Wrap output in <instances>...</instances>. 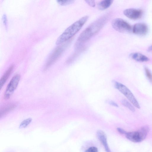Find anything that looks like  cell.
Listing matches in <instances>:
<instances>
[{
  "label": "cell",
  "instance_id": "8992f818",
  "mask_svg": "<svg viewBox=\"0 0 152 152\" xmlns=\"http://www.w3.org/2000/svg\"><path fill=\"white\" fill-rule=\"evenodd\" d=\"M20 78L19 74L14 76L7 86L5 91L4 97L5 99H9L16 88Z\"/></svg>",
  "mask_w": 152,
  "mask_h": 152
},
{
  "label": "cell",
  "instance_id": "44dd1931",
  "mask_svg": "<svg viewBox=\"0 0 152 152\" xmlns=\"http://www.w3.org/2000/svg\"><path fill=\"white\" fill-rule=\"evenodd\" d=\"M86 3L90 6L94 7L96 5V3L94 0H86Z\"/></svg>",
  "mask_w": 152,
  "mask_h": 152
},
{
  "label": "cell",
  "instance_id": "277c9868",
  "mask_svg": "<svg viewBox=\"0 0 152 152\" xmlns=\"http://www.w3.org/2000/svg\"><path fill=\"white\" fill-rule=\"evenodd\" d=\"M113 83L115 88L124 95L134 106L137 108H140L139 103L129 88L124 84L115 81Z\"/></svg>",
  "mask_w": 152,
  "mask_h": 152
},
{
  "label": "cell",
  "instance_id": "603a6c76",
  "mask_svg": "<svg viewBox=\"0 0 152 152\" xmlns=\"http://www.w3.org/2000/svg\"><path fill=\"white\" fill-rule=\"evenodd\" d=\"M107 102L109 104L111 105L116 107H118V105L117 104V103H115V102H114L113 101H107Z\"/></svg>",
  "mask_w": 152,
  "mask_h": 152
},
{
  "label": "cell",
  "instance_id": "30bf717a",
  "mask_svg": "<svg viewBox=\"0 0 152 152\" xmlns=\"http://www.w3.org/2000/svg\"><path fill=\"white\" fill-rule=\"evenodd\" d=\"M96 134L98 139L104 146L105 151L106 152H112L109 147L106 135L104 132L99 130L97 132Z\"/></svg>",
  "mask_w": 152,
  "mask_h": 152
},
{
  "label": "cell",
  "instance_id": "9c48e42d",
  "mask_svg": "<svg viewBox=\"0 0 152 152\" xmlns=\"http://www.w3.org/2000/svg\"><path fill=\"white\" fill-rule=\"evenodd\" d=\"M148 28L147 25L144 23H138L134 25L132 28L133 33L136 35L143 36L146 34Z\"/></svg>",
  "mask_w": 152,
  "mask_h": 152
},
{
  "label": "cell",
  "instance_id": "7c38bea8",
  "mask_svg": "<svg viewBox=\"0 0 152 152\" xmlns=\"http://www.w3.org/2000/svg\"><path fill=\"white\" fill-rule=\"evenodd\" d=\"M130 57L133 59L139 62H147L149 61V58L146 56L139 53H134L130 55Z\"/></svg>",
  "mask_w": 152,
  "mask_h": 152
},
{
  "label": "cell",
  "instance_id": "52a82bcc",
  "mask_svg": "<svg viewBox=\"0 0 152 152\" xmlns=\"http://www.w3.org/2000/svg\"><path fill=\"white\" fill-rule=\"evenodd\" d=\"M124 15L128 18L132 20H137L142 16V12L141 10L134 8H129L123 11Z\"/></svg>",
  "mask_w": 152,
  "mask_h": 152
},
{
  "label": "cell",
  "instance_id": "8fae6325",
  "mask_svg": "<svg viewBox=\"0 0 152 152\" xmlns=\"http://www.w3.org/2000/svg\"><path fill=\"white\" fill-rule=\"evenodd\" d=\"M16 106L15 103H10L4 106L0 110V117H3L10 112L13 110Z\"/></svg>",
  "mask_w": 152,
  "mask_h": 152
},
{
  "label": "cell",
  "instance_id": "ffe728a7",
  "mask_svg": "<svg viewBox=\"0 0 152 152\" xmlns=\"http://www.w3.org/2000/svg\"><path fill=\"white\" fill-rule=\"evenodd\" d=\"M3 23L6 29L7 28V16L6 14H4L2 16Z\"/></svg>",
  "mask_w": 152,
  "mask_h": 152
},
{
  "label": "cell",
  "instance_id": "cb8c5ba5",
  "mask_svg": "<svg viewBox=\"0 0 152 152\" xmlns=\"http://www.w3.org/2000/svg\"><path fill=\"white\" fill-rule=\"evenodd\" d=\"M148 50L149 51H152V45L149 48Z\"/></svg>",
  "mask_w": 152,
  "mask_h": 152
},
{
  "label": "cell",
  "instance_id": "5bb4252c",
  "mask_svg": "<svg viewBox=\"0 0 152 152\" xmlns=\"http://www.w3.org/2000/svg\"><path fill=\"white\" fill-rule=\"evenodd\" d=\"M112 0H104L100 1L98 4V7L100 10H104L107 9L113 3Z\"/></svg>",
  "mask_w": 152,
  "mask_h": 152
},
{
  "label": "cell",
  "instance_id": "ac0fdd59",
  "mask_svg": "<svg viewBox=\"0 0 152 152\" xmlns=\"http://www.w3.org/2000/svg\"><path fill=\"white\" fill-rule=\"evenodd\" d=\"M144 69L146 77L149 81L152 83V74L151 72L149 69L146 67H145Z\"/></svg>",
  "mask_w": 152,
  "mask_h": 152
},
{
  "label": "cell",
  "instance_id": "ba28073f",
  "mask_svg": "<svg viewBox=\"0 0 152 152\" xmlns=\"http://www.w3.org/2000/svg\"><path fill=\"white\" fill-rule=\"evenodd\" d=\"M63 49L61 47H57L54 50L49 57L44 68V70H46L58 59L62 53Z\"/></svg>",
  "mask_w": 152,
  "mask_h": 152
},
{
  "label": "cell",
  "instance_id": "9a60e30c",
  "mask_svg": "<svg viewBox=\"0 0 152 152\" xmlns=\"http://www.w3.org/2000/svg\"><path fill=\"white\" fill-rule=\"evenodd\" d=\"M32 121L31 118H28L23 120L20 124L19 128L20 129L24 128L28 125Z\"/></svg>",
  "mask_w": 152,
  "mask_h": 152
},
{
  "label": "cell",
  "instance_id": "d6986e66",
  "mask_svg": "<svg viewBox=\"0 0 152 152\" xmlns=\"http://www.w3.org/2000/svg\"><path fill=\"white\" fill-rule=\"evenodd\" d=\"M85 152H98V149L95 147H91L86 150Z\"/></svg>",
  "mask_w": 152,
  "mask_h": 152
},
{
  "label": "cell",
  "instance_id": "3957f363",
  "mask_svg": "<svg viewBox=\"0 0 152 152\" xmlns=\"http://www.w3.org/2000/svg\"><path fill=\"white\" fill-rule=\"evenodd\" d=\"M149 130V128L148 126H144L137 131L127 132L125 135L129 140L134 142H139L145 139Z\"/></svg>",
  "mask_w": 152,
  "mask_h": 152
},
{
  "label": "cell",
  "instance_id": "6da1fadb",
  "mask_svg": "<svg viewBox=\"0 0 152 152\" xmlns=\"http://www.w3.org/2000/svg\"><path fill=\"white\" fill-rule=\"evenodd\" d=\"M109 17L108 15H104L90 24L79 35L77 40L78 42H85L95 35L104 26Z\"/></svg>",
  "mask_w": 152,
  "mask_h": 152
},
{
  "label": "cell",
  "instance_id": "7402d4cb",
  "mask_svg": "<svg viewBox=\"0 0 152 152\" xmlns=\"http://www.w3.org/2000/svg\"><path fill=\"white\" fill-rule=\"evenodd\" d=\"M117 130L119 133L122 134H125L127 132L124 129L120 128H117Z\"/></svg>",
  "mask_w": 152,
  "mask_h": 152
},
{
  "label": "cell",
  "instance_id": "7a4b0ae2",
  "mask_svg": "<svg viewBox=\"0 0 152 152\" xmlns=\"http://www.w3.org/2000/svg\"><path fill=\"white\" fill-rule=\"evenodd\" d=\"M88 18V16H85L68 27L58 37L56 42V44L60 45L72 37L80 30L87 21Z\"/></svg>",
  "mask_w": 152,
  "mask_h": 152
},
{
  "label": "cell",
  "instance_id": "5b68a950",
  "mask_svg": "<svg viewBox=\"0 0 152 152\" xmlns=\"http://www.w3.org/2000/svg\"><path fill=\"white\" fill-rule=\"evenodd\" d=\"M111 25L113 28L121 33H128L131 31L132 27L127 21L121 18H115L112 20Z\"/></svg>",
  "mask_w": 152,
  "mask_h": 152
},
{
  "label": "cell",
  "instance_id": "2e32d148",
  "mask_svg": "<svg viewBox=\"0 0 152 152\" xmlns=\"http://www.w3.org/2000/svg\"><path fill=\"white\" fill-rule=\"evenodd\" d=\"M122 104L125 107H126L131 111L134 112L135 111V109L132 105L125 99H123L121 100Z\"/></svg>",
  "mask_w": 152,
  "mask_h": 152
},
{
  "label": "cell",
  "instance_id": "4fadbf2b",
  "mask_svg": "<svg viewBox=\"0 0 152 152\" xmlns=\"http://www.w3.org/2000/svg\"><path fill=\"white\" fill-rule=\"evenodd\" d=\"M14 68V66L12 65L7 70L2 77H1L0 80V89L1 88L5 83L9 77L10 75L12 72Z\"/></svg>",
  "mask_w": 152,
  "mask_h": 152
},
{
  "label": "cell",
  "instance_id": "e0dca14e",
  "mask_svg": "<svg viewBox=\"0 0 152 152\" xmlns=\"http://www.w3.org/2000/svg\"><path fill=\"white\" fill-rule=\"evenodd\" d=\"M58 3L61 6H66L73 3L74 1L72 0H57Z\"/></svg>",
  "mask_w": 152,
  "mask_h": 152
}]
</instances>
